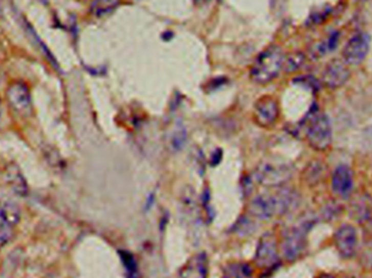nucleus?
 <instances>
[{
	"mask_svg": "<svg viewBox=\"0 0 372 278\" xmlns=\"http://www.w3.org/2000/svg\"><path fill=\"white\" fill-rule=\"evenodd\" d=\"M284 54L279 46H270L258 55L249 76L259 85H266L279 76L283 70Z\"/></svg>",
	"mask_w": 372,
	"mask_h": 278,
	"instance_id": "2",
	"label": "nucleus"
},
{
	"mask_svg": "<svg viewBox=\"0 0 372 278\" xmlns=\"http://www.w3.org/2000/svg\"><path fill=\"white\" fill-rule=\"evenodd\" d=\"M332 189L342 198H347L353 190V173L345 164L336 167L332 174Z\"/></svg>",
	"mask_w": 372,
	"mask_h": 278,
	"instance_id": "12",
	"label": "nucleus"
},
{
	"mask_svg": "<svg viewBox=\"0 0 372 278\" xmlns=\"http://www.w3.org/2000/svg\"><path fill=\"white\" fill-rule=\"evenodd\" d=\"M21 220L20 206L11 201L0 203V225L14 228Z\"/></svg>",
	"mask_w": 372,
	"mask_h": 278,
	"instance_id": "15",
	"label": "nucleus"
},
{
	"mask_svg": "<svg viewBox=\"0 0 372 278\" xmlns=\"http://www.w3.org/2000/svg\"><path fill=\"white\" fill-rule=\"evenodd\" d=\"M203 2H205V0H196V3L198 4V3H203Z\"/></svg>",
	"mask_w": 372,
	"mask_h": 278,
	"instance_id": "28",
	"label": "nucleus"
},
{
	"mask_svg": "<svg viewBox=\"0 0 372 278\" xmlns=\"http://www.w3.org/2000/svg\"><path fill=\"white\" fill-rule=\"evenodd\" d=\"M255 263L258 267L269 269L279 263L278 245L271 234H265L258 241L255 254Z\"/></svg>",
	"mask_w": 372,
	"mask_h": 278,
	"instance_id": "8",
	"label": "nucleus"
},
{
	"mask_svg": "<svg viewBox=\"0 0 372 278\" xmlns=\"http://www.w3.org/2000/svg\"><path fill=\"white\" fill-rule=\"evenodd\" d=\"M351 70L343 60L333 59L329 62L322 72L321 82L327 89H337L348 82Z\"/></svg>",
	"mask_w": 372,
	"mask_h": 278,
	"instance_id": "7",
	"label": "nucleus"
},
{
	"mask_svg": "<svg viewBox=\"0 0 372 278\" xmlns=\"http://www.w3.org/2000/svg\"><path fill=\"white\" fill-rule=\"evenodd\" d=\"M221 156H222V152L220 150L215 151L212 155H211V164L212 165H217L220 161H221Z\"/></svg>",
	"mask_w": 372,
	"mask_h": 278,
	"instance_id": "25",
	"label": "nucleus"
},
{
	"mask_svg": "<svg viewBox=\"0 0 372 278\" xmlns=\"http://www.w3.org/2000/svg\"><path fill=\"white\" fill-rule=\"evenodd\" d=\"M121 259H122L123 265L127 274V278H136V263L134 258L126 251H120Z\"/></svg>",
	"mask_w": 372,
	"mask_h": 278,
	"instance_id": "21",
	"label": "nucleus"
},
{
	"mask_svg": "<svg viewBox=\"0 0 372 278\" xmlns=\"http://www.w3.org/2000/svg\"><path fill=\"white\" fill-rule=\"evenodd\" d=\"M5 177L8 185L11 187V189L16 195H19L21 197H25L29 195L28 181L24 178L23 174L18 165L10 164L9 167L6 169Z\"/></svg>",
	"mask_w": 372,
	"mask_h": 278,
	"instance_id": "13",
	"label": "nucleus"
},
{
	"mask_svg": "<svg viewBox=\"0 0 372 278\" xmlns=\"http://www.w3.org/2000/svg\"><path fill=\"white\" fill-rule=\"evenodd\" d=\"M319 278H335L333 275L331 274H326V273H323L319 276Z\"/></svg>",
	"mask_w": 372,
	"mask_h": 278,
	"instance_id": "27",
	"label": "nucleus"
},
{
	"mask_svg": "<svg viewBox=\"0 0 372 278\" xmlns=\"http://www.w3.org/2000/svg\"><path fill=\"white\" fill-rule=\"evenodd\" d=\"M280 115L279 102L272 96H262L255 103L254 118L256 123L261 127H270Z\"/></svg>",
	"mask_w": 372,
	"mask_h": 278,
	"instance_id": "9",
	"label": "nucleus"
},
{
	"mask_svg": "<svg viewBox=\"0 0 372 278\" xmlns=\"http://www.w3.org/2000/svg\"><path fill=\"white\" fill-rule=\"evenodd\" d=\"M3 117H4V110H3V102H2V100H0V124H2Z\"/></svg>",
	"mask_w": 372,
	"mask_h": 278,
	"instance_id": "26",
	"label": "nucleus"
},
{
	"mask_svg": "<svg viewBox=\"0 0 372 278\" xmlns=\"http://www.w3.org/2000/svg\"><path fill=\"white\" fill-rule=\"evenodd\" d=\"M121 4L122 0H93L90 11L94 16L102 17L117 10Z\"/></svg>",
	"mask_w": 372,
	"mask_h": 278,
	"instance_id": "16",
	"label": "nucleus"
},
{
	"mask_svg": "<svg viewBox=\"0 0 372 278\" xmlns=\"http://www.w3.org/2000/svg\"><path fill=\"white\" fill-rule=\"evenodd\" d=\"M21 24L23 26L24 29V32L27 33L29 39L32 41L33 45H35V47L41 52L42 55H44L45 59L48 61V62L51 64V66L55 67L56 70H59V65H58V62L56 58L54 57V55L51 54L50 50L48 49V47L45 45L44 42H42V40L39 38V36L37 35V33L35 32V30L33 29V26L30 24V22L27 21V19H24V17H22L21 20Z\"/></svg>",
	"mask_w": 372,
	"mask_h": 278,
	"instance_id": "14",
	"label": "nucleus"
},
{
	"mask_svg": "<svg viewBox=\"0 0 372 278\" xmlns=\"http://www.w3.org/2000/svg\"><path fill=\"white\" fill-rule=\"evenodd\" d=\"M14 235V228L0 225V249L9 243Z\"/></svg>",
	"mask_w": 372,
	"mask_h": 278,
	"instance_id": "22",
	"label": "nucleus"
},
{
	"mask_svg": "<svg viewBox=\"0 0 372 278\" xmlns=\"http://www.w3.org/2000/svg\"><path fill=\"white\" fill-rule=\"evenodd\" d=\"M187 141V132L182 124H177L173 128L170 137V147L174 151H179L183 148Z\"/></svg>",
	"mask_w": 372,
	"mask_h": 278,
	"instance_id": "19",
	"label": "nucleus"
},
{
	"mask_svg": "<svg viewBox=\"0 0 372 278\" xmlns=\"http://www.w3.org/2000/svg\"><path fill=\"white\" fill-rule=\"evenodd\" d=\"M222 278H253V267L244 262L230 263L223 268Z\"/></svg>",
	"mask_w": 372,
	"mask_h": 278,
	"instance_id": "17",
	"label": "nucleus"
},
{
	"mask_svg": "<svg viewBox=\"0 0 372 278\" xmlns=\"http://www.w3.org/2000/svg\"><path fill=\"white\" fill-rule=\"evenodd\" d=\"M39 2H41V3H46L47 0H39Z\"/></svg>",
	"mask_w": 372,
	"mask_h": 278,
	"instance_id": "29",
	"label": "nucleus"
},
{
	"mask_svg": "<svg viewBox=\"0 0 372 278\" xmlns=\"http://www.w3.org/2000/svg\"><path fill=\"white\" fill-rule=\"evenodd\" d=\"M334 245L342 258H353L357 248V233L354 226L342 225L334 235Z\"/></svg>",
	"mask_w": 372,
	"mask_h": 278,
	"instance_id": "11",
	"label": "nucleus"
},
{
	"mask_svg": "<svg viewBox=\"0 0 372 278\" xmlns=\"http://www.w3.org/2000/svg\"><path fill=\"white\" fill-rule=\"evenodd\" d=\"M322 175V167L318 163H311L307 169V179H319Z\"/></svg>",
	"mask_w": 372,
	"mask_h": 278,
	"instance_id": "23",
	"label": "nucleus"
},
{
	"mask_svg": "<svg viewBox=\"0 0 372 278\" xmlns=\"http://www.w3.org/2000/svg\"><path fill=\"white\" fill-rule=\"evenodd\" d=\"M370 36L366 32H358L348 39L342 50V60L348 66H357L367 58L370 50Z\"/></svg>",
	"mask_w": 372,
	"mask_h": 278,
	"instance_id": "5",
	"label": "nucleus"
},
{
	"mask_svg": "<svg viewBox=\"0 0 372 278\" xmlns=\"http://www.w3.org/2000/svg\"><path fill=\"white\" fill-rule=\"evenodd\" d=\"M7 99L12 109L22 117L32 113V98L29 87L23 83H13L7 88Z\"/></svg>",
	"mask_w": 372,
	"mask_h": 278,
	"instance_id": "10",
	"label": "nucleus"
},
{
	"mask_svg": "<svg viewBox=\"0 0 372 278\" xmlns=\"http://www.w3.org/2000/svg\"><path fill=\"white\" fill-rule=\"evenodd\" d=\"M255 230V223L250 221L247 216H240L233 226V231L239 236H248Z\"/></svg>",
	"mask_w": 372,
	"mask_h": 278,
	"instance_id": "20",
	"label": "nucleus"
},
{
	"mask_svg": "<svg viewBox=\"0 0 372 278\" xmlns=\"http://www.w3.org/2000/svg\"><path fill=\"white\" fill-rule=\"evenodd\" d=\"M339 38H340V34L339 33H332L330 36H329L327 38V41L325 42V46H326V49L327 51H332L334 50V48L336 47L337 42H339Z\"/></svg>",
	"mask_w": 372,
	"mask_h": 278,
	"instance_id": "24",
	"label": "nucleus"
},
{
	"mask_svg": "<svg viewBox=\"0 0 372 278\" xmlns=\"http://www.w3.org/2000/svg\"><path fill=\"white\" fill-rule=\"evenodd\" d=\"M292 169L287 164L261 163L255 169L253 178L266 187H280L292 177Z\"/></svg>",
	"mask_w": 372,
	"mask_h": 278,
	"instance_id": "4",
	"label": "nucleus"
},
{
	"mask_svg": "<svg viewBox=\"0 0 372 278\" xmlns=\"http://www.w3.org/2000/svg\"><path fill=\"white\" fill-rule=\"evenodd\" d=\"M307 227L308 226L306 224H302L300 226H296V227L290 228L284 234L281 250L285 260L292 262L302 253L306 247Z\"/></svg>",
	"mask_w": 372,
	"mask_h": 278,
	"instance_id": "6",
	"label": "nucleus"
},
{
	"mask_svg": "<svg viewBox=\"0 0 372 278\" xmlns=\"http://www.w3.org/2000/svg\"><path fill=\"white\" fill-rule=\"evenodd\" d=\"M306 139L311 148L324 151L332 144V127L329 118L323 113L315 114L306 128Z\"/></svg>",
	"mask_w": 372,
	"mask_h": 278,
	"instance_id": "3",
	"label": "nucleus"
},
{
	"mask_svg": "<svg viewBox=\"0 0 372 278\" xmlns=\"http://www.w3.org/2000/svg\"><path fill=\"white\" fill-rule=\"evenodd\" d=\"M297 195L291 188H278L273 193L256 196L249 203L248 210L256 219L270 220L283 215L296 205Z\"/></svg>",
	"mask_w": 372,
	"mask_h": 278,
	"instance_id": "1",
	"label": "nucleus"
},
{
	"mask_svg": "<svg viewBox=\"0 0 372 278\" xmlns=\"http://www.w3.org/2000/svg\"><path fill=\"white\" fill-rule=\"evenodd\" d=\"M306 56L301 51H293L284 57L283 70L287 73H295L304 66Z\"/></svg>",
	"mask_w": 372,
	"mask_h": 278,
	"instance_id": "18",
	"label": "nucleus"
}]
</instances>
